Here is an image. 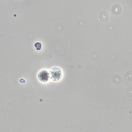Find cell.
<instances>
[{
    "mask_svg": "<svg viewBox=\"0 0 132 132\" xmlns=\"http://www.w3.org/2000/svg\"><path fill=\"white\" fill-rule=\"evenodd\" d=\"M38 78L40 81L46 82L49 80L50 78L49 72L45 70L41 71L38 75Z\"/></svg>",
    "mask_w": 132,
    "mask_h": 132,
    "instance_id": "7a4b0ae2",
    "label": "cell"
},
{
    "mask_svg": "<svg viewBox=\"0 0 132 132\" xmlns=\"http://www.w3.org/2000/svg\"><path fill=\"white\" fill-rule=\"evenodd\" d=\"M50 78L53 81H57L61 79L62 74L61 70L59 68L54 67L49 72Z\"/></svg>",
    "mask_w": 132,
    "mask_h": 132,
    "instance_id": "6da1fadb",
    "label": "cell"
},
{
    "mask_svg": "<svg viewBox=\"0 0 132 132\" xmlns=\"http://www.w3.org/2000/svg\"><path fill=\"white\" fill-rule=\"evenodd\" d=\"M35 46L37 51H39L41 49L42 44L41 43H36L35 44Z\"/></svg>",
    "mask_w": 132,
    "mask_h": 132,
    "instance_id": "3957f363",
    "label": "cell"
}]
</instances>
